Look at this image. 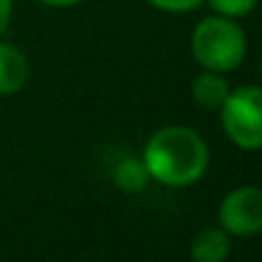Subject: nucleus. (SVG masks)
I'll return each mask as SVG.
<instances>
[{
	"mask_svg": "<svg viewBox=\"0 0 262 262\" xmlns=\"http://www.w3.org/2000/svg\"><path fill=\"white\" fill-rule=\"evenodd\" d=\"M143 163L150 178L163 186H191L209 166V148L196 130L168 125L150 135L143 150Z\"/></svg>",
	"mask_w": 262,
	"mask_h": 262,
	"instance_id": "obj_1",
	"label": "nucleus"
},
{
	"mask_svg": "<svg viewBox=\"0 0 262 262\" xmlns=\"http://www.w3.org/2000/svg\"><path fill=\"white\" fill-rule=\"evenodd\" d=\"M191 54L209 72H232L245 61L247 38L234 18L209 15L191 33Z\"/></svg>",
	"mask_w": 262,
	"mask_h": 262,
	"instance_id": "obj_2",
	"label": "nucleus"
},
{
	"mask_svg": "<svg viewBox=\"0 0 262 262\" xmlns=\"http://www.w3.org/2000/svg\"><path fill=\"white\" fill-rule=\"evenodd\" d=\"M222 110V127L227 138L245 148L260 150L262 148V89L239 87L229 92Z\"/></svg>",
	"mask_w": 262,
	"mask_h": 262,
	"instance_id": "obj_3",
	"label": "nucleus"
},
{
	"mask_svg": "<svg viewBox=\"0 0 262 262\" xmlns=\"http://www.w3.org/2000/svg\"><path fill=\"white\" fill-rule=\"evenodd\" d=\"M219 224L229 237H252L262 232V188L239 186L222 199Z\"/></svg>",
	"mask_w": 262,
	"mask_h": 262,
	"instance_id": "obj_4",
	"label": "nucleus"
},
{
	"mask_svg": "<svg viewBox=\"0 0 262 262\" xmlns=\"http://www.w3.org/2000/svg\"><path fill=\"white\" fill-rule=\"evenodd\" d=\"M28 82V59L26 54L13 46L0 41V97H10L26 87Z\"/></svg>",
	"mask_w": 262,
	"mask_h": 262,
	"instance_id": "obj_5",
	"label": "nucleus"
},
{
	"mask_svg": "<svg viewBox=\"0 0 262 262\" xmlns=\"http://www.w3.org/2000/svg\"><path fill=\"white\" fill-rule=\"evenodd\" d=\"M232 252V239L224 229L209 227L201 229L191 242V260L193 262H224Z\"/></svg>",
	"mask_w": 262,
	"mask_h": 262,
	"instance_id": "obj_6",
	"label": "nucleus"
},
{
	"mask_svg": "<svg viewBox=\"0 0 262 262\" xmlns=\"http://www.w3.org/2000/svg\"><path fill=\"white\" fill-rule=\"evenodd\" d=\"M229 82L219 74V72H209L204 69V74H199L191 82V94L193 102L204 110H219L224 104V99L229 97Z\"/></svg>",
	"mask_w": 262,
	"mask_h": 262,
	"instance_id": "obj_7",
	"label": "nucleus"
},
{
	"mask_svg": "<svg viewBox=\"0 0 262 262\" xmlns=\"http://www.w3.org/2000/svg\"><path fill=\"white\" fill-rule=\"evenodd\" d=\"M115 181H117V186L125 188V191H143L145 183L150 181V173H148L143 158H140V161H138V158H125V161H120L117 168H115Z\"/></svg>",
	"mask_w": 262,
	"mask_h": 262,
	"instance_id": "obj_8",
	"label": "nucleus"
},
{
	"mask_svg": "<svg viewBox=\"0 0 262 262\" xmlns=\"http://www.w3.org/2000/svg\"><path fill=\"white\" fill-rule=\"evenodd\" d=\"M216 15H224V18H245L255 10L257 0H204Z\"/></svg>",
	"mask_w": 262,
	"mask_h": 262,
	"instance_id": "obj_9",
	"label": "nucleus"
},
{
	"mask_svg": "<svg viewBox=\"0 0 262 262\" xmlns=\"http://www.w3.org/2000/svg\"><path fill=\"white\" fill-rule=\"evenodd\" d=\"M148 3L166 13H188V10H196L199 5H204V0H148Z\"/></svg>",
	"mask_w": 262,
	"mask_h": 262,
	"instance_id": "obj_10",
	"label": "nucleus"
},
{
	"mask_svg": "<svg viewBox=\"0 0 262 262\" xmlns=\"http://www.w3.org/2000/svg\"><path fill=\"white\" fill-rule=\"evenodd\" d=\"M13 15V0H0V33H5Z\"/></svg>",
	"mask_w": 262,
	"mask_h": 262,
	"instance_id": "obj_11",
	"label": "nucleus"
},
{
	"mask_svg": "<svg viewBox=\"0 0 262 262\" xmlns=\"http://www.w3.org/2000/svg\"><path fill=\"white\" fill-rule=\"evenodd\" d=\"M38 3L51 5V8H69V5H77V3H82V0H38Z\"/></svg>",
	"mask_w": 262,
	"mask_h": 262,
	"instance_id": "obj_12",
	"label": "nucleus"
},
{
	"mask_svg": "<svg viewBox=\"0 0 262 262\" xmlns=\"http://www.w3.org/2000/svg\"><path fill=\"white\" fill-rule=\"evenodd\" d=\"M260 69H262V64H260Z\"/></svg>",
	"mask_w": 262,
	"mask_h": 262,
	"instance_id": "obj_13",
	"label": "nucleus"
}]
</instances>
